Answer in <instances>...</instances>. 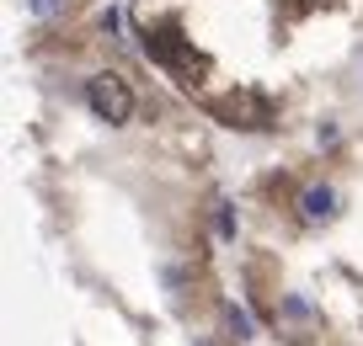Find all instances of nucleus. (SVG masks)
Segmentation results:
<instances>
[{"label":"nucleus","instance_id":"f257e3e1","mask_svg":"<svg viewBox=\"0 0 363 346\" xmlns=\"http://www.w3.org/2000/svg\"><path fill=\"white\" fill-rule=\"evenodd\" d=\"M86 107L96 112L102 123L123 128V123H134L139 96H134V86H128L123 75H91V80H86Z\"/></svg>","mask_w":363,"mask_h":346},{"label":"nucleus","instance_id":"f03ea898","mask_svg":"<svg viewBox=\"0 0 363 346\" xmlns=\"http://www.w3.org/2000/svg\"><path fill=\"white\" fill-rule=\"evenodd\" d=\"M208 112L230 128H267L272 123V101L257 96V91H235V96H225V101H208Z\"/></svg>","mask_w":363,"mask_h":346},{"label":"nucleus","instance_id":"7ed1b4c3","mask_svg":"<svg viewBox=\"0 0 363 346\" xmlns=\"http://www.w3.org/2000/svg\"><path fill=\"white\" fill-rule=\"evenodd\" d=\"M331 208H337V192L331 187H310L305 197H299V213H305V219H331Z\"/></svg>","mask_w":363,"mask_h":346},{"label":"nucleus","instance_id":"20e7f679","mask_svg":"<svg viewBox=\"0 0 363 346\" xmlns=\"http://www.w3.org/2000/svg\"><path fill=\"white\" fill-rule=\"evenodd\" d=\"M219 235H225V240H230V235H235V213H230V208H225V202H219Z\"/></svg>","mask_w":363,"mask_h":346}]
</instances>
